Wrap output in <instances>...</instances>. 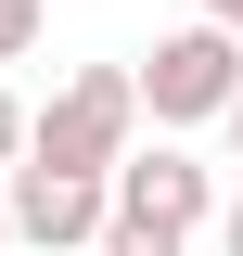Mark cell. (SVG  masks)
I'll list each match as a JSON object with an SVG mask.
<instances>
[{
	"instance_id": "obj_1",
	"label": "cell",
	"mask_w": 243,
	"mask_h": 256,
	"mask_svg": "<svg viewBox=\"0 0 243 256\" xmlns=\"http://www.w3.org/2000/svg\"><path fill=\"white\" fill-rule=\"evenodd\" d=\"M141 64H77L52 102H38V141H26V166H64V180H116L128 154H141Z\"/></svg>"
},
{
	"instance_id": "obj_2",
	"label": "cell",
	"mask_w": 243,
	"mask_h": 256,
	"mask_svg": "<svg viewBox=\"0 0 243 256\" xmlns=\"http://www.w3.org/2000/svg\"><path fill=\"white\" fill-rule=\"evenodd\" d=\"M141 102H154V128H230V102H243V38L230 26H166L141 52Z\"/></svg>"
},
{
	"instance_id": "obj_3",
	"label": "cell",
	"mask_w": 243,
	"mask_h": 256,
	"mask_svg": "<svg viewBox=\"0 0 243 256\" xmlns=\"http://www.w3.org/2000/svg\"><path fill=\"white\" fill-rule=\"evenodd\" d=\"M116 218H154V230H218V218H230V192H218V166H205V154L141 141V154L116 166Z\"/></svg>"
},
{
	"instance_id": "obj_4",
	"label": "cell",
	"mask_w": 243,
	"mask_h": 256,
	"mask_svg": "<svg viewBox=\"0 0 243 256\" xmlns=\"http://www.w3.org/2000/svg\"><path fill=\"white\" fill-rule=\"evenodd\" d=\"M13 230L26 244H90L102 256V230H116V180H64V166H13Z\"/></svg>"
},
{
	"instance_id": "obj_5",
	"label": "cell",
	"mask_w": 243,
	"mask_h": 256,
	"mask_svg": "<svg viewBox=\"0 0 243 256\" xmlns=\"http://www.w3.org/2000/svg\"><path fill=\"white\" fill-rule=\"evenodd\" d=\"M102 256H192V230H154V218H116Z\"/></svg>"
},
{
	"instance_id": "obj_6",
	"label": "cell",
	"mask_w": 243,
	"mask_h": 256,
	"mask_svg": "<svg viewBox=\"0 0 243 256\" xmlns=\"http://www.w3.org/2000/svg\"><path fill=\"white\" fill-rule=\"evenodd\" d=\"M26 141H38V102H13V77H0V180L26 166Z\"/></svg>"
},
{
	"instance_id": "obj_7",
	"label": "cell",
	"mask_w": 243,
	"mask_h": 256,
	"mask_svg": "<svg viewBox=\"0 0 243 256\" xmlns=\"http://www.w3.org/2000/svg\"><path fill=\"white\" fill-rule=\"evenodd\" d=\"M38 26H52V0H0V64H26Z\"/></svg>"
},
{
	"instance_id": "obj_8",
	"label": "cell",
	"mask_w": 243,
	"mask_h": 256,
	"mask_svg": "<svg viewBox=\"0 0 243 256\" xmlns=\"http://www.w3.org/2000/svg\"><path fill=\"white\" fill-rule=\"evenodd\" d=\"M205 244H218V256H243V192H230V218H218V230H205Z\"/></svg>"
},
{
	"instance_id": "obj_9",
	"label": "cell",
	"mask_w": 243,
	"mask_h": 256,
	"mask_svg": "<svg viewBox=\"0 0 243 256\" xmlns=\"http://www.w3.org/2000/svg\"><path fill=\"white\" fill-rule=\"evenodd\" d=\"M13 244H26V230H13V180H0V256H13Z\"/></svg>"
},
{
	"instance_id": "obj_10",
	"label": "cell",
	"mask_w": 243,
	"mask_h": 256,
	"mask_svg": "<svg viewBox=\"0 0 243 256\" xmlns=\"http://www.w3.org/2000/svg\"><path fill=\"white\" fill-rule=\"evenodd\" d=\"M230 154H243V102H230Z\"/></svg>"
}]
</instances>
